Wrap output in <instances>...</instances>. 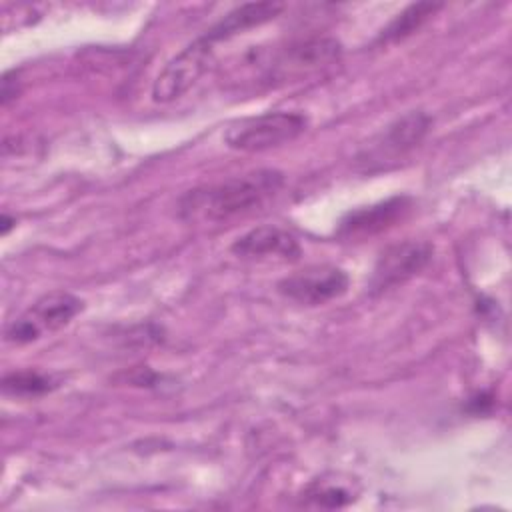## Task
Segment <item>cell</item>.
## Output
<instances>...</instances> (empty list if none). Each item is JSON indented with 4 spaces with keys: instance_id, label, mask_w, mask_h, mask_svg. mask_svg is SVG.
<instances>
[{
    "instance_id": "obj_1",
    "label": "cell",
    "mask_w": 512,
    "mask_h": 512,
    "mask_svg": "<svg viewBox=\"0 0 512 512\" xmlns=\"http://www.w3.org/2000/svg\"><path fill=\"white\" fill-rule=\"evenodd\" d=\"M282 182L284 178L276 170H256L224 182L200 186L180 198V216L184 220L202 222L230 220L260 208L280 190Z\"/></svg>"
},
{
    "instance_id": "obj_2",
    "label": "cell",
    "mask_w": 512,
    "mask_h": 512,
    "mask_svg": "<svg viewBox=\"0 0 512 512\" xmlns=\"http://www.w3.org/2000/svg\"><path fill=\"white\" fill-rule=\"evenodd\" d=\"M308 126V118L300 112L274 110L260 116L240 120L230 126L224 140L232 150L262 152L296 140Z\"/></svg>"
},
{
    "instance_id": "obj_3",
    "label": "cell",
    "mask_w": 512,
    "mask_h": 512,
    "mask_svg": "<svg viewBox=\"0 0 512 512\" xmlns=\"http://www.w3.org/2000/svg\"><path fill=\"white\" fill-rule=\"evenodd\" d=\"M84 308V302L64 290H56L38 298L22 316L6 328V340L12 344H28L44 334L64 328Z\"/></svg>"
},
{
    "instance_id": "obj_4",
    "label": "cell",
    "mask_w": 512,
    "mask_h": 512,
    "mask_svg": "<svg viewBox=\"0 0 512 512\" xmlns=\"http://www.w3.org/2000/svg\"><path fill=\"white\" fill-rule=\"evenodd\" d=\"M214 54V44L204 36L182 48L156 76L152 84L154 102H172L188 92L208 70Z\"/></svg>"
},
{
    "instance_id": "obj_5",
    "label": "cell",
    "mask_w": 512,
    "mask_h": 512,
    "mask_svg": "<svg viewBox=\"0 0 512 512\" xmlns=\"http://www.w3.org/2000/svg\"><path fill=\"white\" fill-rule=\"evenodd\" d=\"M348 274L332 264H318L298 270L278 282V292L304 306H320L340 298L348 290Z\"/></svg>"
},
{
    "instance_id": "obj_6",
    "label": "cell",
    "mask_w": 512,
    "mask_h": 512,
    "mask_svg": "<svg viewBox=\"0 0 512 512\" xmlns=\"http://www.w3.org/2000/svg\"><path fill=\"white\" fill-rule=\"evenodd\" d=\"M430 258H432L430 242L404 240V242L392 244L380 254L374 266V274L370 278V288L374 292H384L398 284H404L408 278L418 274L428 264Z\"/></svg>"
},
{
    "instance_id": "obj_7",
    "label": "cell",
    "mask_w": 512,
    "mask_h": 512,
    "mask_svg": "<svg viewBox=\"0 0 512 512\" xmlns=\"http://www.w3.org/2000/svg\"><path fill=\"white\" fill-rule=\"evenodd\" d=\"M432 118L422 110H410L396 122H392L370 150H366L360 160L370 168L374 162H392L398 156H404L414 146L422 142L430 130Z\"/></svg>"
},
{
    "instance_id": "obj_8",
    "label": "cell",
    "mask_w": 512,
    "mask_h": 512,
    "mask_svg": "<svg viewBox=\"0 0 512 512\" xmlns=\"http://www.w3.org/2000/svg\"><path fill=\"white\" fill-rule=\"evenodd\" d=\"M230 250L248 260H298L302 248L298 240L278 226H258L234 240Z\"/></svg>"
},
{
    "instance_id": "obj_9",
    "label": "cell",
    "mask_w": 512,
    "mask_h": 512,
    "mask_svg": "<svg viewBox=\"0 0 512 512\" xmlns=\"http://www.w3.org/2000/svg\"><path fill=\"white\" fill-rule=\"evenodd\" d=\"M340 52L342 48L334 38H308L282 48L266 62V68L272 76L316 70L334 62Z\"/></svg>"
},
{
    "instance_id": "obj_10",
    "label": "cell",
    "mask_w": 512,
    "mask_h": 512,
    "mask_svg": "<svg viewBox=\"0 0 512 512\" xmlns=\"http://www.w3.org/2000/svg\"><path fill=\"white\" fill-rule=\"evenodd\" d=\"M408 210H410V200L404 196H396V198L378 202L374 206L352 210L340 222L338 234L344 238L374 236V234L394 226V222L402 220V216Z\"/></svg>"
},
{
    "instance_id": "obj_11",
    "label": "cell",
    "mask_w": 512,
    "mask_h": 512,
    "mask_svg": "<svg viewBox=\"0 0 512 512\" xmlns=\"http://www.w3.org/2000/svg\"><path fill=\"white\" fill-rule=\"evenodd\" d=\"M282 4L280 2H250V4H242L236 6L234 10H230L222 20H218L206 34L204 38L210 44L222 42L234 34H240L248 28L260 26L272 18H276L282 12Z\"/></svg>"
},
{
    "instance_id": "obj_12",
    "label": "cell",
    "mask_w": 512,
    "mask_h": 512,
    "mask_svg": "<svg viewBox=\"0 0 512 512\" xmlns=\"http://www.w3.org/2000/svg\"><path fill=\"white\" fill-rule=\"evenodd\" d=\"M304 496L322 508H340L350 504L356 498V492L342 480H328V478H318L314 480Z\"/></svg>"
},
{
    "instance_id": "obj_13",
    "label": "cell",
    "mask_w": 512,
    "mask_h": 512,
    "mask_svg": "<svg viewBox=\"0 0 512 512\" xmlns=\"http://www.w3.org/2000/svg\"><path fill=\"white\" fill-rule=\"evenodd\" d=\"M438 8H440V4H430V2H420V4L408 6V8H406L402 14H398V18L384 30V38H388V40L404 38V36L410 34L414 28H418L428 16H432Z\"/></svg>"
},
{
    "instance_id": "obj_14",
    "label": "cell",
    "mask_w": 512,
    "mask_h": 512,
    "mask_svg": "<svg viewBox=\"0 0 512 512\" xmlns=\"http://www.w3.org/2000/svg\"><path fill=\"white\" fill-rule=\"evenodd\" d=\"M2 386H4V392L14 396H38L52 390V380L40 372L24 370V372L8 374Z\"/></svg>"
}]
</instances>
